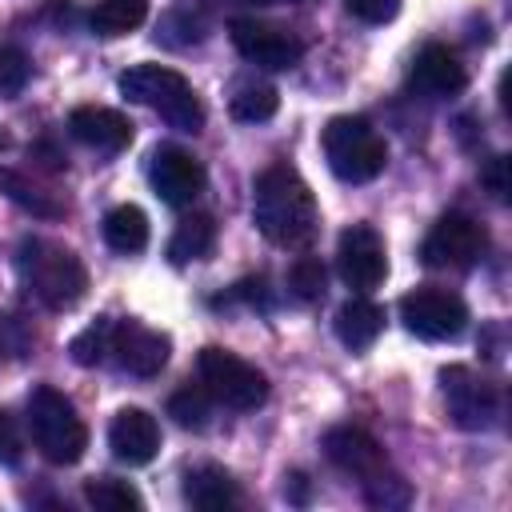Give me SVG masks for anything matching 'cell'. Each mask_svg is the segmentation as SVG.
Wrapping results in <instances>:
<instances>
[{
	"label": "cell",
	"instance_id": "277c9868",
	"mask_svg": "<svg viewBox=\"0 0 512 512\" xmlns=\"http://www.w3.org/2000/svg\"><path fill=\"white\" fill-rule=\"evenodd\" d=\"M28 428H32V444L52 464H76L84 456V448H88V424L80 420L76 404L52 384L32 388V396H28Z\"/></svg>",
	"mask_w": 512,
	"mask_h": 512
},
{
	"label": "cell",
	"instance_id": "e0dca14e",
	"mask_svg": "<svg viewBox=\"0 0 512 512\" xmlns=\"http://www.w3.org/2000/svg\"><path fill=\"white\" fill-rule=\"evenodd\" d=\"M108 448H112L116 460H124L132 468L156 460V452H160V424H156V416L144 412V408H120L112 416V424H108Z\"/></svg>",
	"mask_w": 512,
	"mask_h": 512
},
{
	"label": "cell",
	"instance_id": "d6a6232c",
	"mask_svg": "<svg viewBox=\"0 0 512 512\" xmlns=\"http://www.w3.org/2000/svg\"><path fill=\"white\" fill-rule=\"evenodd\" d=\"M480 180H484V188L504 204V200H508V156H492V160L484 164Z\"/></svg>",
	"mask_w": 512,
	"mask_h": 512
},
{
	"label": "cell",
	"instance_id": "e575fe53",
	"mask_svg": "<svg viewBox=\"0 0 512 512\" xmlns=\"http://www.w3.org/2000/svg\"><path fill=\"white\" fill-rule=\"evenodd\" d=\"M0 148H8V136H4V132H0Z\"/></svg>",
	"mask_w": 512,
	"mask_h": 512
},
{
	"label": "cell",
	"instance_id": "30bf717a",
	"mask_svg": "<svg viewBox=\"0 0 512 512\" xmlns=\"http://www.w3.org/2000/svg\"><path fill=\"white\" fill-rule=\"evenodd\" d=\"M336 268L352 292H372L388 276V252L372 224H348L336 240Z\"/></svg>",
	"mask_w": 512,
	"mask_h": 512
},
{
	"label": "cell",
	"instance_id": "9c48e42d",
	"mask_svg": "<svg viewBox=\"0 0 512 512\" xmlns=\"http://www.w3.org/2000/svg\"><path fill=\"white\" fill-rule=\"evenodd\" d=\"M440 388H444L448 420L456 428L480 432V428H492L496 424V416H500V392H496L492 380L476 376L464 364H452V368L440 372Z\"/></svg>",
	"mask_w": 512,
	"mask_h": 512
},
{
	"label": "cell",
	"instance_id": "836d02e7",
	"mask_svg": "<svg viewBox=\"0 0 512 512\" xmlns=\"http://www.w3.org/2000/svg\"><path fill=\"white\" fill-rule=\"evenodd\" d=\"M248 4H296V0H248Z\"/></svg>",
	"mask_w": 512,
	"mask_h": 512
},
{
	"label": "cell",
	"instance_id": "f546056e",
	"mask_svg": "<svg viewBox=\"0 0 512 512\" xmlns=\"http://www.w3.org/2000/svg\"><path fill=\"white\" fill-rule=\"evenodd\" d=\"M28 76H32L28 56H24L16 44H0V96H16V92H24Z\"/></svg>",
	"mask_w": 512,
	"mask_h": 512
},
{
	"label": "cell",
	"instance_id": "7402d4cb",
	"mask_svg": "<svg viewBox=\"0 0 512 512\" xmlns=\"http://www.w3.org/2000/svg\"><path fill=\"white\" fill-rule=\"evenodd\" d=\"M0 192H4L12 204H20L24 212H32V216H44V220L64 216V204L56 200V192H48L44 184L28 180V176L16 172V168H0Z\"/></svg>",
	"mask_w": 512,
	"mask_h": 512
},
{
	"label": "cell",
	"instance_id": "484cf974",
	"mask_svg": "<svg viewBox=\"0 0 512 512\" xmlns=\"http://www.w3.org/2000/svg\"><path fill=\"white\" fill-rule=\"evenodd\" d=\"M84 500L100 512H128V508H144V496L128 484V480H116V476H92L84 484Z\"/></svg>",
	"mask_w": 512,
	"mask_h": 512
},
{
	"label": "cell",
	"instance_id": "6da1fadb",
	"mask_svg": "<svg viewBox=\"0 0 512 512\" xmlns=\"http://www.w3.org/2000/svg\"><path fill=\"white\" fill-rule=\"evenodd\" d=\"M252 220L268 244L304 248L320 228V208L296 168L272 164L252 184Z\"/></svg>",
	"mask_w": 512,
	"mask_h": 512
},
{
	"label": "cell",
	"instance_id": "7a4b0ae2",
	"mask_svg": "<svg viewBox=\"0 0 512 512\" xmlns=\"http://www.w3.org/2000/svg\"><path fill=\"white\" fill-rule=\"evenodd\" d=\"M16 272H20V284L52 312L76 308L88 292V268L80 264V256L52 240H40V236L20 240Z\"/></svg>",
	"mask_w": 512,
	"mask_h": 512
},
{
	"label": "cell",
	"instance_id": "7c38bea8",
	"mask_svg": "<svg viewBox=\"0 0 512 512\" xmlns=\"http://www.w3.org/2000/svg\"><path fill=\"white\" fill-rule=\"evenodd\" d=\"M324 456H328L332 468H340L344 476H352L360 488L392 472V464H388L384 448L376 444V436H368V432L356 428V424H336V428H328V432H324Z\"/></svg>",
	"mask_w": 512,
	"mask_h": 512
},
{
	"label": "cell",
	"instance_id": "d6986e66",
	"mask_svg": "<svg viewBox=\"0 0 512 512\" xmlns=\"http://www.w3.org/2000/svg\"><path fill=\"white\" fill-rule=\"evenodd\" d=\"M184 500L192 508H204V512H224V508H232L240 500V488H236V480H232L228 468H220V464H196L184 476Z\"/></svg>",
	"mask_w": 512,
	"mask_h": 512
},
{
	"label": "cell",
	"instance_id": "4dcf8cb0",
	"mask_svg": "<svg viewBox=\"0 0 512 512\" xmlns=\"http://www.w3.org/2000/svg\"><path fill=\"white\" fill-rule=\"evenodd\" d=\"M344 8L364 24H384L400 12V0H344Z\"/></svg>",
	"mask_w": 512,
	"mask_h": 512
},
{
	"label": "cell",
	"instance_id": "603a6c76",
	"mask_svg": "<svg viewBox=\"0 0 512 512\" xmlns=\"http://www.w3.org/2000/svg\"><path fill=\"white\" fill-rule=\"evenodd\" d=\"M148 20V0H96L88 24L96 36L104 40H116V36H128L136 32L140 24Z\"/></svg>",
	"mask_w": 512,
	"mask_h": 512
},
{
	"label": "cell",
	"instance_id": "44dd1931",
	"mask_svg": "<svg viewBox=\"0 0 512 512\" xmlns=\"http://www.w3.org/2000/svg\"><path fill=\"white\" fill-rule=\"evenodd\" d=\"M104 240L120 256H136L148 248V216L136 204H116L104 216Z\"/></svg>",
	"mask_w": 512,
	"mask_h": 512
},
{
	"label": "cell",
	"instance_id": "f1b7e54d",
	"mask_svg": "<svg viewBox=\"0 0 512 512\" xmlns=\"http://www.w3.org/2000/svg\"><path fill=\"white\" fill-rule=\"evenodd\" d=\"M364 500H368L372 508H404V504L412 500V488H408V480L392 468L388 476H380V480L364 484Z\"/></svg>",
	"mask_w": 512,
	"mask_h": 512
},
{
	"label": "cell",
	"instance_id": "3957f363",
	"mask_svg": "<svg viewBox=\"0 0 512 512\" xmlns=\"http://www.w3.org/2000/svg\"><path fill=\"white\" fill-rule=\"evenodd\" d=\"M120 92L132 104L152 108L176 132L204 128V104H200L196 88L168 64H132L128 72H120Z\"/></svg>",
	"mask_w": 512,
	"mask_h": 512
},
{
	"label": "cell",
	"instance_id": "9a60e30c",
	"mask_svg": "<svg viewBox=\"0 0 512 512\" xmlns=\"http://www.w3.org/2000/svg\"><path fill=\"white\" fill-rule=\"evenodd\" d=\"M408 84L424 96V100H452L468 88V72L460 64V56L448 44H424L412 60Z\"/></svg>",
	"mask_w": 512,
	"mask_h": 512
},
{
	"label": "cell",
	"instance_id": "1f68e13d",
	"mask_svg": "<svg viewBox=\"0 0 512 512\" xmlns=\"http://www.w3.org/2000/svg\"><path fill=\"white\" fill-rule=\"evenodd\" d=\"M24 456V440H20V428L12 420L8 408H0V464H16Z\"/></svg>",
	"mask_w": 512,
	"mask_h": 512
},
{
	"label": "cell",
	"instance_id": "52a82bcc",
	"mask_svg": "<svg viewBox=\"0 0 512 512\" xmlns=\"http://www.w3.org/2000/svg\"><path fill=\"white\" fill-rule=\"evenodd\" d=\"M484 252H488V232H484L480 220H472V216H464V212L440 216V220L428 228L424 244H420V260H424L428 268H452V272L472 268Z\"/></svg>",
	"mask_w": 512,
	"mask_h": 512
},
{
	"label": "cell",
	"instance_id": "5bb4252c",
	"mask_svg": "<svg viewBox=\"0 0 512 512\" xmlns=\"http://www.w3.org/2000/svg\"><path fill=\"white\" fill-rule=\"evenodd\" d=\"M148 180H152V188H156V196L164 204L188 208L204 192V180L208 176H204V164L192 152H184L176 144H160L152 152V160H148Z\"/></svg>",
	"mask_w": 512,
	"mask_h": 512
},
{
	"label": "cell",
	"instance_id": "4fadbf2b",
	"mask_svg": "<svg viewBox=\"0 0 512 512\" xmlns=\"http://www.w3.org/2000/svg\"><path fill=\"white\" fill-rule=\"evenodd\" d=\"M168 352H172L168 332L148 328L140 320H112V348H108V356L128 376H140V380L156 376L168 364Z\"/></svg>",
	"mask_w": 512,
	"mask_h": 512
},
{
	"label": "cell",
	"instance_id": "cb8c5ba5",
	"mask_svg": "<svg viewBox=\"0 0 512 512\" xmlns=\"http://www.w3.org/2000/svg\"><path fill=\"white\" fill-rule=\"evenodd\" d=\"M276 108H280L276 88L272 84H260V80H240L236 92L228 96V112L236 120H244V124H264V120L276 116Z\"/></svg>",
	"mask_w": 512,
	"mask_h": 512
},
{
	"label": "cell",
	"instance_id": "8fae6325",
	"mask_svg": "<svg viewBox=\"0 0 512 512\" xmlns=\"http://www.w3.org/2000/svg\"><path fill=\"white\" fill-rule=\"evenodd\" d=\"M228 36H232L236 52L248 64L268 68V72H284V68L300 64V56H304V44L292 32H284L276 24H264V20H252V16H236L228 24Z\"/></svg>",
	"mask_w": 512,
	"mask_h": 512
},
{
	"label": "cell",
	"instance_id": "4316f807",
	"mask_svg": "<svg viewBox=\"0 0 512 512\" xmlns=\"http://www.w3.org/2000/svg\"><path fill=\"white\" fill-rule=\"evenodd\" d=\"M108 348H112V320L88 324V328H84L80 336H72V344H68V352H72V360H76L80 368L104 364V360H108Z\"/></svg>",
	"mask_w": 512,
	"mask_h": 512
},
{
	"label": "cell",
	"instance_id": "ba28073f",
	"mask_svg": "<svg viewBox=\"0 0 512 512\" xmlns=\"http://www.w3.org/2000/svg\"><path fill=\"white\" fill-rule=\"evenodd\" d=\"M400 320L420 340H456L468 328V304L448 288H412L400 300Z\"/></svg>",
	"mask_w": 512,
	"mask_h": 512
},
{
	"label": "cell",
	"instance_id": "5b68a950",
	"mask_svg": "<svg viewBox=\"0 0 512 512\" xmlns=\"http://www.w3.org/2000/svg\"><path fill=\"white\" fill-rule=\"evenodd\" d=\"M324 160L344 184H368L388 164V144L364 116H332L324 128Z\"/></svg>",
	"mask_w": 512,
	"mask_h": 512
},
{
	"label": "cell",
	"instance_id": "ac0fdd59",
	"mask_svg": "<svg viewBox=\"0 0 512 512\" xmlns=\"http://www.w3.org/2000/svg\"><path fill=\"white\" fill-rule=\"evenodd\" d=\"M332 324H336V336H340L344 348L368 352L380 340V332H384V308L376 300H368L364 292H356L352 300H344L336 308V320Z\"/></svg>",
	"mask_w": 512,
	"mask_h": 512
},
{
	"label": "cell",
	"instance_id": "8992f818",
	"mask_svg": "<svg viewBox=\"0 0 512 512\" xmlns=\"http://www.w3.org/2000/svg\"><path fill=\"white\" fill-rule=\"evenodd\" d=\"M196 376H200V384L208 388V396L220 400L224 408L252 412V408H260V404L268 400V376H264L256 364H248L244 356L228 352V348H216V344L200 348V356H196Z\"/></svg>",
	"mask_w": 512,
	"mask_h": 512
},
{
	"label": "cell",
	"instance_id": "ffe728a7",
	"mask_svg": "<svg viewBox=\"0 0 512 512\" xmlns=\"http://www.w3.org/2000/svg\"><path fill=\"white\" fill-rule=\"evenodd\" d=\"M216 248V220L204 212H192L176 224L172 240H168V260L172 264H192V260H208Z\"/></svg>",
	"mask_w": 512,
	"mask_h": 512
},
{
	"label": "cell",
	"instance_id": "d4e9b609",
	"mask_svg": "<svg viewBox=\"0 0 512 512\" xmlns=\"http://www.w3.org/2000/svg\"><path fill=\"white\" fill-rule=\"evenodd\" d=\"M168 416H172L180 428H192V432L208 428V420H212V396H208V388H204V384H184V388H176V392L168 396Z\"/></svg>",
	"mask_w": 512,
	"mask_h": 512
},
{
	"label": "cell",
	"instance_id": "83f0119b",
	"mask_svg": "<svg viewBox=\"0 0 512 512\" xmlns=\"http://www.w3.org/2000/svg\"><path fill=\"white\" fill-rule=\"evenodd\" d=\"M324 284H328V272L316 256H300L292 268H288V292L300 300V304H312L324 296Z\"/></svg>",
	"mask_w": 512,
	"mask_h": 512
},
{
	"label": "cell",
	"instance_id": "2e32d148",
	"mask_svg": "<svg viewBox=\"0 0 512 512\" xmlns=\"http://www.w3.org/2000/svg\"><path fill=\"white\" fill-rule=\"evenodd\" d=\"M68 132L92 148V152H104V156H116L132 144V120L116 108H104V104H80L72 108L68 116Z\"/></svg>",
	"mask_w": 512,
	"mask_h": 512
}]
</instances>
